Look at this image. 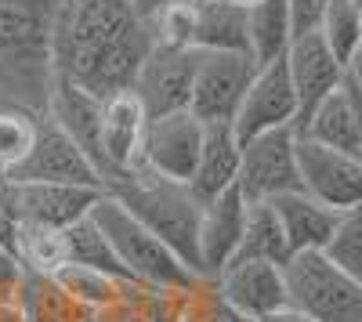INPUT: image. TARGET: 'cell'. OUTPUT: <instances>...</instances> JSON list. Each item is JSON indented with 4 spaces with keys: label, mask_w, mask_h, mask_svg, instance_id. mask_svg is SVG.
<instances>
[{
    "label": "cell",
    "mask_w": 362,
    "mask_h": 322,
    "mask_svg": "<svg viewBox=\"0 0 362 322\" xmlns=\"http://www.w3.org/2000/svg\"><path fill=\"white\" fill-rule=\"evenodd\" d=\"M148 29L131 0H62L51 25L54 76L109 98L131 91L148 54Z\"/></svg>",
    "instance_id": "obj_1"
},
{
    "label": "cell",
    "mask_w": 362,
    "mask_h": 322,
    "mask_svg": "<svg viewBox=\"0 0 362 322\" xmlns=\"http://www.w3.org/2000/svg\"><path fill=\"white\" fill-rule=\"evenodd\" d=\"M62 0H0V102L47 116L54 87L51 25Z\"/></svg>",
    "instance_id": "obj_2"
},
{
    "label": "cell",
    "mask_w": 362,
    "mask_h": 322,
    "mask_svg": "<svg viewBox=\"0 0 362 322\" xmlns=\"http://www.w3.org/2000/svg\"><path fill=\"white\" fill-rule=\"evenodd\" d=\"M105 192L116 203H124L153 236H160L196 275H203L199 272L203 199L189 189V181H170V178H160V174L138 167L124 174V178H112Z\"/></svg>",
    "instance_id": "obj_3"
},
{
    "label": "cell",
    "mask_w": 362,
    "mask_h": 322,
    "mask_svg": "<svg viewBox=\"0 0 362 322\" xmlns=\"http://www.w3.org/2000/svg\"><path fill=\"white\" fill-rule=\"evenodd\" d=\"M90 217L98 221L109 246L119 257V265H124V272L134 282H145V286H156V290L174 294V290H185L196 279V272L185 265V261H181L160 236H153V232H148L124 203H116L109 192L98 199V207H95Z\"/></svg>",
    "instance_id": "obj_4"
},
{
    "label": "cell",
    "mask_w": 362,
    "mask_h": 322,
    "mask_svg": "<svg viewBox=\"0 0 362 322\" xmlns=\"http://www.w3.org/2000/svg\"><path fill=\"white\" fill-rule=\"evenodd\" d=\"M286 304L312 322H362V286L341 272L326 250L293 254L286 265Z\"/></svg>",
    "instance_id": "obj_5"
},
{
    "label": "cell",
    "mask_w": 362,
    "mask_h": 322,
    "mask_svg": "<svg viewBox=\"0 0 362 322\" xmlns=\"http://www.w3.org/2000/svg\"><path fill=\"white\" fill-rule=\"evenodd\" d=\"M257 73L254 54L235 51H196V76H192V102L189 112L199 124H235V112L243 105Z\"/></svg>",
    "instance_id": "obj_6"
},
{
    "label": "cell",
    "mask_w": 362,
    "mask_h": 322,
    "mask_svg": "<svg viewBox=\"0 0 362 322\" xmlns=\"http://www.w3.org/2000/svg\"><path fill=\"white\" fill-rule=\"evenodd\" d=\"M4 178L15 181V185L44 181V185H87V189L105 192V178L95 167V160H90L51 116L40 120V131H37V141H33V149H29V156L11 174H4Z\"/></svg>",
    "instance_id": "obj_7"
},
{
    "label": "cell",
    "mask_w": 362,
    "mask_h": 322,
    "mask_svg": "<svg viewBox=\"0 0 362 322\" xmlns=\"http://www.w3.org/2000/svg\"><path fill=\"white\" fill-rule=\"evenodd\" d=\"M300 189V167H297V127L264 131L243 141V160H239V192L247 203H272L286 192Z\"/></svg>",
    "instance_id": "obj_8"
},
{
    "label": "cell",
    "mask_w": 362,
    "mask_h": 322,
    "mask_svg": "<svg viewBox=\"0 0 362 322\" xmlns=\"http://www.w3.org/2000/svg\"><path fill=\"white\" fill-rule=\"evenodd\" d=\"M297 167H300V192L326 203L329 210H355L362 207V160L351 153L326 149L319 141L297 134Z\"/></svg>",
    "instance_id": "obj_9"
},
{
    "label": "cell",
    "mask_w": 362,
    "mask_h": 322,
    "mask_svg": "<svg viewBox=\"0 0 362 322\" xmlns=\"http://www.w3.org/2000/svg\"><path fill=\"white\" fill-rule=\"evenodd\" d=\"M206 124H199L189 109L153 116L141 145V167L170 181H192L199 153H203Z\"/></svg>",
    "instance_id": "obj_10"
},
{
    "label": "cell",
    "mask_w": 362,
    "mask_h": 322,
    "mask_svg": "<svg viewBox=\"0 0 362 322\" xmlns=\"http://www.w3.org/2000/svg\"><path fill=\"white\" fill-rule=\"evenodd\" d=\"M235 134L239 141L257 138L264 131H279V127H297V91L286 69V58L279 62H264L254 73V83L235 112Z\"/></svg>",
    "instance_id": "obj_11"
},
{
    "label": "cell",
    "mask_w": 362,
    "mask_h": 322,
    "mask_svg": "<svg viewBox=\"0 0 362 322\" xmlns=\"http://www.w3.org/2000/svg\"><path fill=\"white\" fill-rule=\"evenodd\" d=\"M192 76H196V51L148 47L131 91L138 95V102L148 112V120H153V116L189 109V102H192Z\"/></svg>",
    "instance_id": "obj_12"
},
{
    "label": "cell",
    "mask_w": 362,
    "mask_h": 322,
    "mask_svg": "<svg viewBox=\"0 0 362 322\" xmlns=\"http://www.w3.org/2000/svg\"><path fill=\"white\" fill-rule=\"evenodd\" d=\"M286 69H290L293 91H297V127L305 124L334 91H341L344 76H348V66L329 51L322 33L297 37L286 51Z\"/></svg>",
    "instance_id": "obj_13"
},
{
    "label": "cell",
    "mask_w": 362,
    "mask_h": 322,
    "mask_svg": "<svg viewBox=\"0 0 362 322\" xmlns=\"http://www.w3.org/2000/svg\"><path fill=\"white\" fill-rule=\"evenodd\" d=\"M148 131V112L134 91H119L102 102V170L105 185L141 167V145Z\"/></svg>",
    "instance_id": "obj_14"
},
{
    "label": "cell",
    "mask_w": 362,
    "mask_h": 322,
    "mask_svg": "<svg viewBox=\"0 0 362 322\" xmlns=\"http://www.w3.org/2000/svg\"><path fill=\"white\" fill-rule=\"evenodd\" d=\"M218 290L250 322L286 308V275L283 265H272V261H257V257L228 261L218 272Z\"/></svg>",
    "instance_id": "obj_15"
},
{
    "label": "cell",
    "mask_w": 362,
    "mask_h": 322,
    "mask_svg": "<svg viewBox=\"0 0 362 322\" xmlns=\"http://www.w3.org/2000/svg\"><path fill=\"white\" fill-rule=\"evenodd\" d=\"M247 214H250V203L239 192V185L203 203V221H199V272L203 275H218L228 261H235L239 246H243Z\"/></svg>",
    "instance_id": "obj_16"
},
{
    "label": "cell",
    "mask_w": 362,
    "mask_h": 322,
    "mask_svg": "<svg viewBox=\"0 0 362 322\" xmlns=\"http://www.w3.org/2000/svg\"><path fill=\"white\" fill-rule=\"evenodd\" d=\"M102 196H105L102 189H87V185H44V181L15 185V203H18L22 221L58 228V232H66L76 221L90 217Z\"/></svg>",
    "instance_id": "obj_17"
},
{
    "label": "cell",
    "mask_w": 362,
    "mask_h": 322,
    "mask_svg": "<svg viewBox=\"0 0 362 322\" xmlns=\"http://www.w3.org/2000/svg\"><path fill=\"white\" fill-rule=\"evenodd\" d=\"M102 102L105 98L83 91L80 83L62 80V76H54L51 102H47V116L95 160L98 170H102ZM102 178H105V170H102Z\"/></svg>",
    "instance_id": "obj_18"
},
{
    "label": "cell",
    "mask_w": 362,
    "mask_h": 322,
    "mask_svg": "<svg viewBox=\"0 0 362 322\" xmlns=\"http://www.w3.org/2000/svg\"><path fill=\"white\" fill-rule=\"evenodd\" d=\"M283 232H286V243H290V257L293 254H308V250H326L334 232L341 225V214L329 210L326 203L312 199L308 192H286L279 199H272Z\"/></svg>",
    "instance_id": "obj_19"
},
{
    "label": "cell",
    "mask_w": 362,
    "mask_h": 322,
    "mask_svg": "<svg viewBox=\"0 0 362 322\" xmlns=\"http://www.w3.org/2000/svg\"><path fill=\"white\" fill-rule=\"evenodd\" d=\"M239 160H243V141H239L235 127L232 124L206 127L203 153H199V163H196V174H192L189 189L203 203L235 189L239 185Z\"/></svg>",
    "instance_id": "obj_20"
},
{
    "label": "cell",
    "mask_w": 362,
    "mask_h": 322,
    "mask_svg": "<svg viewBox=\"0 0 362 322\" xmlns=\"http://www.w3.org/2000/svg\"><path fill=\"white\" fill-rule=\"evenodd\" d=\"M196 51L250 54V8L235 0H196Z\"/></svg>",
    "instance_id": "obj_21"
},
{
    "label": "cell",
    "mask_w": 362,
    "mask_h": 322,
    "mask_svg": "<svg viewBox=\"0 0 362 322\" xmlns=\"http://www.w3.org/2000/svg\"><path fill=\"white\" fill-rule=\"evenodd\" d=\"M300 138L308 141H319L326 149H337V153H351L358 156V120H355V102H351V91L348 83L341 91L329 95L305 124L297 127ZM362 160V156H358Z\"/></svg>",
    "instance_id": "obj_22"
},
{
    "label": "cell",
    "mask_w": 362,
    "mask_h": 322,
    "mask_svg": "<svg viewBox=\"0 0 362 322\" xmlns=\"http://www.w3.org/2000/svg\"><path fill=\"white\" fill-rule=\"evenodd\" d=\"M18 304H22V322H90V311L80 308L66 294V286L44 272L25 268Z\"/></svg>",
    "instance_id": "obj_23"
},
{
    "label": "cell",
    "mask_w": 362,
    "mask_h": 322,
    "mask_svg": "<svg viewBox=\"0 0 362 322\" xmlns=\"http://www.w3.org/2000/svg\"><path fill=\"white\" fill-rule=\"evenodd\" d=\"M290 44H293V25L286 0H257L250 8V54L257 58V66L286 58Z\"/></svg>",
    "instance_id": "obj_24"
},
{
    "label": "cell",
    "mask_w": 362,
    "mask_h": 322,
    "mask_svg": "<svg viewBox=\"0 0 362 322\" xmlns=\"http://www.w3.org/2000/svg\"><path fill=\"white\" fill-rule=\"evenodd\" d=\"M174 322H250L218 290V275H196L185 290H174Z\"/></svg>",
    "instance_id": "obj_25"
},
{
    "label": "cell",
    "mask_w": 362,
    "mask_h": 322,
    "mask_svg": "<svg viewBox=\"0 0 362 322\" xmlns=\"http://www.w3.org/2000/svg\"><path fill=\"white\" fill-rule=\"evenodd\" d=\"M90 322H174V294L145 282H127L119 301L95 311Z\"/></svg>",
    "instance_id": "obj_26"
},
{
    "label": "cell",
    "mask_w": 362,
    "mask_h": 322,
    "mask_svg": "<svg viewBox=\"0 0 362 322\" xmlns=\"http://www.w3.org/2000/svg\"><path fill=\"white\" fill-rule=\"evenodd\" d=\"M54 279L62 282L66 294L80 308H87L90 315L116 304L119 294L127 290V282H134V279H119V275H109V272H98V268H87V265H62L54 272Z\"/></svg>",
    "instance_id": "obj_27"
},
{
    "label": "cell",
    "mask_w": 362,
    "mask_h": 322,
    "mask_svg": "<svg viewBox=\"0 0 362 322\" xmlns=\"http://www.w3.org/2000/svg\"><path fill=\"white\" fill-rule=\"evenodd\" d=\"M235 257H257V261H272V265H286L290 261L286 232H283V221L272 203H250L243 246H239Z\"/></svg>",
    "instance_id": "obj_28"
},
{
    "label": "cell",
    "mask_w": 362,
    "mask_h": 322,
    "mask_svg": "<svg viewBox=\"0 0 362 322\" xmlns=\"http://www.w3.org/2000/svg\"><path fill=\"white\" fill-rule=\"evenodd\" d=\"M40 112H29L22 105H8L0 102V178L11 174L37 141V131H40Z\"/></svg>",
    "instance_id": "obj_29"
},
{
    "label": "cell",
    "mask_w": 362,
    "mask_h": 322,
    "mask_svg": "<svg viewBox=\"0 0 362 322\" xmlns=\"http://www.w3.org/2000/svg\"><path fill=\"white\" fill-rule=\"evenodd\" d=\"M66 250H69V265H87V268H98V272H109L119 279H131L95 217H83L73 228H66Z\"/></svg>",
    "instance_id": "obj_30"
},
{
    "label": "cell",
    "mask_w": 362,
    "mask_h": 322,
    "mask_svg": "<svg viewBox=\"0 0 362 322\" xmlns=\"http://www.w3.org/2000/svg\"><path fill=\"white\" fill-rule=\"evenodd\" d=\"M15 254H18V261H22L29 272H44V275H54L62 265H69L66 232L44 228V225H25V221H22Z\"/></svg>",
    "instance_id": "obj_31"
},
{
    "label": "cell",
    "mask_w": 362,
    "mask_h": 322,
    "mask_svg": "<svg viewBox=\"0 0 362 322\" xmlns=\"http://www.w3.org/2000/svg\"><path fill=\"white\" fill-rule=\"evenodd\" d=\"M319 33L329 44V51L344 66H351L355 54L362 51V0H329Z\"/></svg>",
    "instance_id": "obj_32"
},
{
    "label": "cell",
    "mask_w": 362,
    "mask_h": 322,
    "mask_svg": "<svg viewBox=\"0 0 362 322\" xmlns=\"http://www.w3.org/2000/svg\"><path fill=\"white\" fill-rule=\"evenodd\" d=\"M148 44L170 51H196V0H181L145 22Z\"/></svg>",
    "instance_id": "obj_33"
},
{
    "label": "cell",
    "mask_w": 362,
    "mask_h": 322,
    "mask_svg": "<svg viewBox=\"0 0 362 322\" xmlns=\"http://www.w3.org/2000/svg\"><path fill=\"white\" fill-rule=\"evenodd\" d=\"M326 257L362 286V207L341 214V225L326 246Z\"/></svg>",
    "instance_id": "obj_34"
},
{
    "label": "cell",
    "mask_w": 362,
    "mask_h": 322,
    "mask_svg": "<svg viewBox=\"0 0 362 322\" xmlns=\"http://www.w3.org/2000/svg\"><path fill=\"white\" fill-rule=\"evenodd\" d=\"M18 228H22V214L15 203V185L8 178H0V246L11 254L18 246Z\"/></svg>",
    "instance_id": "obj_35"
},
{
    "label": "cell",
    "mask_w": 362,
    "mask_h": 322,
    "mask_svg": "<svg viewBox=\"0 0 362 322\" xmlns=\"http://www.w3.org/2000/svg\"><path fill=\"white\" fill-rule=\"evenodd\" d=\"M286 8H290V25H293V40H297V37H308L322 29L329 0H286Z\"/></svg>",
    "instance_id": "obj_36"
},
{
    "label": "cell",
    "mask_w": 362,
    "mask_h": 322,
    "mask_svg": "<svg viewBox=\"0 0 362 322\" xmlns=\"http://www.w3.org/2000/svg\"><path fill=\"white\" fill-rule=\"evenodd\" d=\"M22 279H25V265L18 261V254L0 246V301H15Z\"/></svg>",
    "instance_id": "obj_37"
},
{
    "label": "cell",
    "mask_w": 362,
    "mask_h": 322,
    "mask_svg": "<svg viewBox=\"0 0 362 322\" xmlns=\"http://www.w3.org/2000/svg\"><path fill=\"white\" fill-rule=\"evenodd\" d=\"M131 4H134L138 18H141V22H148V18H156L160 11H167L170 4H181V0H131Z\"/></svg>",
    "instance_id": "obj_38"
},
{
    "label": "cell",
    "mask_w": 362,
    "mask_h": 322,
    "mask_svg": "<svg viewBox=\"0 0 362 322\" xmlns=\"http://www.w3.org/2000/svg\"><path fill=\"white\" fill-rule=\"evenodd\" d=\"M254 322H312L308 315H300L297 308H283V311H272V315H264V318H254Z\"/></svg>",
    "instance_id": "obj_39"
},
{
    "label": "cell",
    "mask_w": 362,
    "mask_h": 322,
    "mask_svg": "<svg viewBox=\"0 0 362 322\" xmlns=\"http://www.w3.org/2000/svg\"><path fill=\"white\" fill-rule=\"evenodd\" d=\"M0 322H22V304L15 301H0Z\"/></svg>",
    "instance_id": "obj_40"
},
{
    "label": "cell",
    "mask_w": 362,
    "mask_h": 322,
    "mask_svg": "<svg viewBox=\"0 0 362 322\" xmlns=\"http://www.w3.org/2000/svg\"><path fill=\"white\" fill-rule=\"evenodd\" d=\"M348 80H351V83L358 87V95H362V51L355 54V62L348 66Z\"/></svg>",
    "instance_id": "obj_41"
},
{
    "label": "cell",
    "mask_w": 362,
    "mask_h": 322,
    "mask_svg": "<svg viewBox=\"0 0 362 322\" xmlns=\"http://www.w3.org/2000/svg\"><path fill=\"white\" fill-rule=\"evenodd\" d=\"M235 4H243V8H254V4H257V0H235Z\"/></svg>",
    "instance_id": "obj_42"
}]
</instances>
